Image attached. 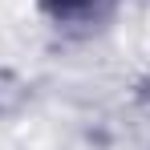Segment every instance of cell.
Instances as JSON below:
<instances>
[{
	"label": "cell",
	"mask_w": 150,
	"mask_h": 150,
	"mask_svg": "<svg viewBox=\"0 0 150 150\" xmlns=\"http://www.w3.org/2000/svg\"><path fill=\"white\" fill-rule=\"evenodd\" d=\"M57 4H61V8H69V4H81V0H57Z\"/></svg>",
	"instance_id": "cell-1"
}]
</instances>
